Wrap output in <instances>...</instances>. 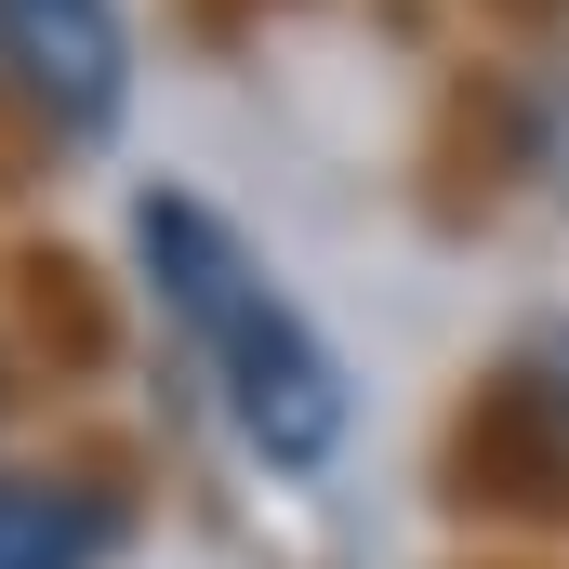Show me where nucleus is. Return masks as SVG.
Listing matches in <instances>:
<instances>
[{"instance_id":"1","label":"nucleus","mask_w":569,"mask_h":569,"mask_svg":"<svg viewBox=\"0 0 569 569\" xmlns=\"http://www.w3.org/2000/svg\"><path fill=\"white\" fill-rule=\"evenodd\" d=\"M133 266H146V291H159V318L199 345V371H212L239 450L279 463V477H318V463L345 450V425H358V385H345L331 331L266 279V252H252L199 186H146L133 199Z\"/></svg>"},{"instance_id":"2","label":"nucleus","mask_w":569,"mask_h":569,"mask_svg":"<svg viewBox=\"0 0 569 569\" xmlns=\"http://www.w3.org/2000/svg\"><path fill=\"white\" fill-rule=\"evenodd\" d=\"M0 67L53 133H120L133 107V13L120 0H0Z\"/></svg>"},{"instance_id":"3","label":"nucleus","mask_w":569,"mask_h":569,"mask_svg":"<svg viewBox=\"0 0 569 569\" xmlns=\"http://www.w3.org/2000/svg\"><path fill=\"white\" fill-rule=\"evenodd\" d=\"M120 503L93 477H0V569H107Z\"/></svg>"},{"instance_id":"4","label":"nucleus","mask_w":569,"mask_h":569,"mask_svg":"<svg viewBox=\"0 0 569 569\" xmlns=\"http://www.w3.org/2000/svg\"><path fill=\"white\" fill-rule=\"evenodd\" d=\"M490 425H503V437H530V463L569 490V318H557V331H530V345L503 358V385H490Z\"/></svg>"}]
</instances>
